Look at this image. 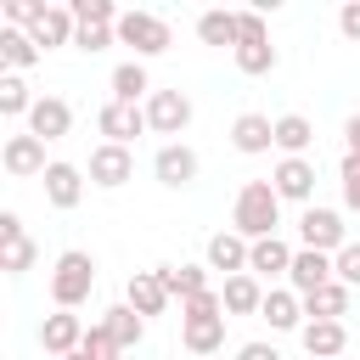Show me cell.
<instances>
[{
  "label": "cell",
  "mask_w": 360,
  "mask_h": 360,
  "mask_svg": "<svg viewBox=\"0 0 360 360\" xmlns=\"http://www.w3.org/2000/svg\"><path fill=\"white\" fill-rule=\"evenodd\" d=\"M338 180H343V208H349V214H360V152H343Z\"/></svg>",
  "instance_id": "cell-34"
},
{
  "label": "cell",
  "mask_w": 360,
  "mask_h": 360,
  "mask_svg": "<svg viewBox=\"0 0 360 360\" xmlns=\"http://www.w3.org/2000/svg\"><path fill=\"white\" fill-rule=\"evenodd\" d=\"M197 39L236 51V11H202V17H197Z\"/></svg>",
  "instance_id": "cell-31"
},
{
  "label": "cell",
  "mask_w": 360,
  "mask_h": 360,
  "mask_svg": "<svg viewBox=\"0 0 360 360\" xmlns=\"http://www.w3.org/2000/svg\"><path fill=\"white\" fill-rule=\"evenodd\" d=\"M112 39H118V28H79V34H73V45H79L84 56H96V51H107Z\"/></svg>",
  "instance_id": "cell-38"
},
{
  "label": "cell",
  "mask_w": 360,
  "mask_h": 360,
  "mask_svg": "<svg viewBox=\"0 0 360 360\" xmlns=\"http://www.w3.org/2000/svg\"><path fill=\"white\" fill-rule=\"evenodd\" d=\"M96 129L112 141V146H129L135 135H146L152 124H146V107H124V101H107L101 112H96Z\"/></svg>",
  "instance_id": "cell-10"
},
{
  "label": "cell",
  "mask_w": 360,
  "mask_h": 360,
  "mask_svg": "<svg viewBox=\"0 0 360 360\" xmlns=\"http://www.w3.org/2000/svg\"><path fill=\"white\" fill-rule=\"evenodd\" d=\"M259 39H270L264 11H236V45H259Z\"/></svg>",
  "instance_id": "cell-36"
},
{
  "label": "cell",
  "mask_w": 360,
  "mask_h": 360,
  "mask_svg": "<svg viewBox=\"0 0 360 360\" xmlns=\"http://www.w3.org/2000/svg\"><path fill=\"white\" fill-rule=\"evenodd\" d=\"M231 56H236V68H242L248 79H259V73H276V45H270V39H259V45H236Z\"/></svg>",
  "instance_id": "cell-33"
},
{
  "label": "cell",
  "mask_w": 360,
  "mask_h": 360,
  "mask_svg": "<svg viewBox=\"0 0 360 360\" xmlns=\"http://www.w3.org/2000/svg\"><path fill=\"white\" fill-rule=\"evenodd\" d=\"M118 360H135V354H118Z\"/></svg>",
  "instance_id": "cell-44"
},
{
  "label": "cell",
  "mask_w": 360,
  "mask_h": 360,
  "mask_svg": "<svg viewBox=\"0 0 360 360\" xmlns=\"http://www.w3.org/2000/svg\"><path fill=\"white\" fill-rule=\"evenodd\" d=\"M236 360H281V354H276V343H242Z\"/></svg>",
  "instance_id": "cell-41"
},
{
  "label": "cell",
  "mask_w": 360,
  "mask_h": 360,
  "mask_svg": "<svg viewBox=\"0 0 360 360\" xmlns=\"http://www.w3.org/2000/svg\"><path fill=\"white\" fill-rule=\"evenodd\" d=\"M298 236H304V248L332 253V259L349 248V225H343V214H338V208H315V202L298 214Z\"/></svg>",
  "instance_id": "cell-4"
},
{
  "label": "cell",
  "mask_w": 360,
  "mask_h": 360,
  "mask_svg": "<svg viewBox=\"0 0 360 360\" xmlns=\"http://www.w3.org/2000/svg\"><path fill=\"white\" fill-rule=\"evenodd\" d=\"M309 141H315V124H309L304 112H281V118H276V152H281V158H304Z\"/></svg>",
  "instance_id": "cell-25"
},
{
  "label": "cell",
  "mask_w": 360,
  "mask_h": 360,
  "mask_svg": "<svg viewBox=\"0 0 360 360\" xmlns=\"http://www.w3.org/2000/svg\"><path fill=\"white\" fill-rule=\"evenodd\" d=\"M34 101H39V96H28L22 73H0V112H6V118H28Z\"/></svg>",
  "instance_id": "cell-32"
},
{
  "label": "cell",
  "mask_w": 360,
  "mask_h": 360,
  "mask_svg": "<svg viewBox=\"0 0 360 360\" xmlns=\"http://www.w3.org/2000/svg\"><path fill=\"white\" fill-rule=\"evenodd\" d=\"M68 129H73V107H68L62 96H39L34 112H28V135H39V141H62Z\"/></svg>",
  "instance_id": "cell-15"
},
{
  "label": "cell",
  "mask_w": 360,
  "mask_h": 360,
  "mask_svg": "<svg viewBox=\"0 0 360 360\" xmlns=\"http://www.w3.org/2000/svg\"><path fill=\"white\" fill-rule=\"evenodd\" d=\"M287 270H292V248H287L281 236L253 242V253H248V276H287Z\"/></svg>",
  "instance_id": "cell-26"
},
{
  "label": "cell",
  "mask_w": 360,
  "mask_h": 360,
  "mask_svg": "<svg viewBox=\"0 0 360 360\" xmlns=\"http://www.w3.org/2000/svg\"><path fill=\"white\" fill-rule=\"evenodd\" d=\"M326 281H338V270H332V253L298 248V253H292V270H287V287H292L298 298H309V292H321Z\"/></svg>",
  "instance_id": "cell-9"
},
{
  "label": "cell",
  "mask_w": 360,
  "mask_h": 360,
  "mask_svg": "<svg viewBox=\"0 0 360 360\" xmlns=\"http://www.w3.org/2000/svg\"><path fill=\"white\" fill-rule=\"evenodd\" d=\"M0 163H6V174H17V180H28V174H45V169H51V163H45V141H39V135H28V129L6 141Z\"/></svg>",
  "instance_id": "cell-13"
},
{
  "label": "cell",
  "mask_w": 360,
  "mask_h": 360,
  "mask_svg": "<svg viewBox=\"0 0 360 360\" xmlns=\"http://www.w3.org/2000/svg\"><path fill=\"white\" fill-rule=\"evenodd\" d=\"M180 315H225V298L208 287V292H197V298H186L180 304Z\"/></svg>",
  "instance_id": "cell-39"
},
{
  "label": "cell",
  "mask_w": 360,
  "mask_h": 360,
  "mask_svg": "<svg viewBox=\"0 0 360 360\" xmlns=\"http://www.w3.org/2000/svg\"><path fill=\"white\" fill-rule=\"evenodd\" d=\"M62 360H90V354H84V349H73V354H62Z\"/></svg>",
  "instance_id": "cell-43"
},
{
  "label": "cell",
  "mask_w": 360,
  "mask_h": 360,
  "mask_svg": "<svg viewBox=\"0 0 360 360\" xmlns=\"http://www.w3.org/2000/svg\"><path fill=\"white\" fill-rule=\"evenodd\" d=\"M270 186H276V197L281 202H315V163L309 158H281L276 163V174H270Z\"/></svg>",
  "instance_id": "cell-8"
},
{
  "label": "cell",
  "mask_w": 360,
  "mask_h": 360,
  "mask_svg": "<svg viewBox=\"0 0 360 360\" xmlns=\"http://www.w3.org/2000/svg\"><path fill=\"white\" fill-rule=\"evenodd\" d=\"M84 332H90V326H84L73 309H56V315H45V321H39V349L62 360V354H73V349L84 343Z\"/></svg>",
  "instance_id": "cell-12"
},
{
  "label": "cell",
  "mask_w": 360,
  "mask_h": 360,
  "mask_svg": "<svg viewBox=\"0 0 360 360\" xmlns=\"http://www.w3.org/2000/svg\"><path fill=\"white\" fill-rule=\"evenodd\" d=\"M276 225H281V197H276V186H270V180H248V186L236 191L231 231L248 236V242H264V236H276Z\"/></svg>",
  "instance_id": "cell-1"
},
{
  "label": "cell",
  "mask_w": 360,
  "mask_h": 360,
  "mask_svg": "<svg viewBox=\"0 0 360 360\" xmlns=\"http://www.w3.org/2000/svg\"><path fill=\"white\" fill-rule=\"evenodd\" d=\"M39 180H45V202L51 208H79V197H84V169L79 163H51Z\"/></svg>",
  "instance_id": "cell-16"
},
{
  "label": "cell",
  "mask_w": 360,
  "mask_h": 360,
  "mask_svg": "<svg viewBox=\"0 0 360 360\" xmlns=\"http://www.w3.org/2000/svg\"><path fill=\"white\" fill-rule=\"evenodd\" d=\"M45 51L34 45V34L28 28H0V68L6 73H22V68H34Z\"/></svg>",
  "instance_id": "cell-23"
},
{
  "label": "cell",
  "mask_w": 360,
  "mask_h": 360,
  "mask_svg": "<svg viewBox=\"0 0 360 360\" xmlns=\"http://www.w3.org/2000/svg\"><path fill=\"white\" fill-rule=\"evenodd\" d=\"M332 270H338V281H343V287H360V242H349V248L332 259Z\"/></svg>",
  "instance_id": "cell-37"
},
{
  "label": "cell",
  "mask_w": 360,
  "mask_h": 360,
  "mask_svg": "<svg viewBox=\"0 0 360 360\" xmlns=\"http://www.w3.org/2000/svg\"><path fill=\"white\" fill-rule=\"evenodd\" d=\"M0 270H6V276L34 270V242H28V231H22V219H17L11 208L0 214Z\"/></svg>",
  "instance_id": "cell-11"
},
{
  "label": "cell",
  "mask_w": 360,
  "mask_h": 360,
  "mask_svg": "<svg viewBox=\"0 0 360 360\" xmlns=\"http://www.w3.org/2000/svg\"><path fill=\"white\" fill-rule=\"evenodd\" d=\"M101 326L112 332V343H118L124 354H135V349H141V338H146V321H141L129 304H112V309L101 315Z\"/></svg>",
  "instance_id": "cell-28"
},
{
  "label": "cell",
  "mask_w": 360,
  "mask_h": 360,
  "mask_svg": "<svg viewBox=\"0 0 360 360\" xmlns=\"http://www.w3.org/2000/svg\"><path fill=\"white\" fill-rule=\"evenodd\" d=\"M79 349H84V354H90V360H118V354H124V349H118V343H112V332H107V326H101V321H96V326H90V332H84V343H79Z\"/></svg>",
  "instance_id": "cell-35"
},
{
  "label": "cell",
  "mask_w": 360,
  "mask_h": 360,
  "mask_svg": "<svg viewBox=\"0 0 360 360\" xmlns=\"http://www.w3.org/2000/svg\"><path fill=\"white\" fill-rule=\"evenodd\" d=\"M276 332H304V298L292 292V287H270L264 292V309H259Z\"/></svg>",
  "instance_id": "cell-21"
},
{
  "label": "cell",
  "mask_w": 360,
  "mask_h": 360,
  "mask_svg": "<svg viewBox=\"0 0 360 360\" xmlns=\"http://www.w3.org/2000/svg\"><path fill=\"white\" fill-rule=\"evenodd\" d=\"M304 315H309V321H343V315H349V287H343V281H326L321 292L304 298Z\"/></svg>",
  "instance_id": "cell-30"
},
{
  "label": "cell",
  "mask_w": 360,
  "mask_h": 360,
  "mask_svg": "<svg viewBox=\"0 0 360 360\" xmlns=\"http://www.w3.org/2000/svg\"><path fill=\"white\" fill-rule=\"evenodd\" d=\"M338 28H343V39H354V45H360V0H349V6L338 11Z\"/></svg>",
  "instance_id": "cell-40"
},
{
  "label": "cell",
  "mask_w": 360,
  "mask_h": 360,
  "mask_svg": "<svg viewBox=\"0 0 360 360\" xmlns=\"http://www.w3.org/2000/svg\"><path fill=\"white\" fill-rule=\"evenodd\" d=\"M146 124H152L158 135H180V129L191 124V96H186V90H152V96H146Z\"/></svg>",
  "instance_id": "cell-7"
},
{
  "label": "cell",
  "mask_w": 360,
  "mask_h": 360,
  "mask_svg": "<svg viewBox=\"0 0 360 360\" xmlns=\"http://www.w3.org/2000/svg\"><path fill=\"white\" fill-rule=\"evenodd\" d=\"M231 146L248 152V158L270 152V146H276V118H264V112H242V118L231 124Z\"/></svg>",
  "instance_id": "cell-20"
},
{
  "label": "cell",
  "mask_w": 360,
  "mask_h": 360,
  "mask_svg": "<svg viewBox=\"0 0 360 360\" xmlns=\"http://www.w3.org/2000/svg\"><path fill=\"white\" fill-rule=\"evenodd\" d=\"M304 354L309 360H343V349H349V332H343V321H304Z\"/></svg>",
  "instance_id": "cell-19"
},
{
  "label": "cell",
  "mask_w": 360,
  "mask_h": 360,
  "mask_svg": "<svg viewBox=\"0 0 360 360\" xmlns=\"http://www.w3.org/2000/svg\"><path fill=\"white\" fill-rule=\"evenodd\" d=\"M248 253H253V242L236 236V231H214V236H208V270L248 276Z\"/></svg>",
  "instance_id": "cell-17"
},
{
  "label": "cell",
  "mask_w": 360,
  "mask_h": 360,
  "mask_svg": "<svg viewBox=\"0 0 360 360\" xmlns=\"http://www.w3.org/2000/svg\"><path fill=\"white\" fill-rule=\"evenodd\" d=\"M180 343L191 354H219L225 349V315H180Z\"/></svg>",
  "instance_id": "cell-18"
},
{
  "label": "cell",
  "mask_w": 360,
  "mask_h": 360,
  "mask_svg": "<svg viewBox=\"0 0 360 360\" xmlns=\"http://www.w3.org/2000/svg\"><path fill=\"white\" fill-rule=\"evenodd\" d=\"M158 281L169 287V298H197V292H208V270L202 264H158Z\"/></svg>",
  "instance_id": "cell-27"
},
{
  "label": "cell",
  "mask_w": 360,
  "mask_h": 360,
  "mask_svg": "<svg viewBox=\"0 0 360 360\" xmlns=\"http://www.w3.org/2000/svg\"><path fill=\"white\" fill-rule=\"evenodd\" d=\"M197 169H202V158H197L186 141H163V146H158V158H152V174H158V186H169V191L191 186V180H197Z\"/></svg>",
  "instance_id": "cell-5"
},
{
  "label": "cell",
  "mask_w": 360,
  "mask_h": 360,
  "mask_svg": "<svg viewBox=\"0 0 360 360\" xmlns=\"http://www.w3.org/2000/svg\"><path fill=\"white\" fill-rule=\"evenodd\" d=\"M219 298H225V315H259V309H264V287H259V276H225Z\"/></svg>",
  "instance_id": "cell-24"
},
{
  "label": "cell",
  "mask_w": 360,
  "mask_h": 360,
  "mask_svg": "<svg viewBox=\"0 0 360 360\" xmlns=\"http://www.w3.org/2000/svg\"><path fill=\"white\" fill-rule=\"evenodd\" d=\"M90 287H96V259L84 248L56 253V264H51V298H56V309H79L90 298Z\"/></svg>",
  "instance_id": "cell-2"
},
{
  "label": "cell",
  "mask_w": 360,
  "mask_h": 360,
  "mask_svg": "<svg viewBox=\"0 0 360 360\" xmlns=\"http://www.w3.org/2000/svg\"><path fill=\"white\" fill-rule=\"evenodd\" d=\"M124 304H129L141 321H152V315H163V309H169V287L158 281V270H135V276H129V287H124Z\"/></svg>",
  "instance_id": "cell-14"
},
{
  "label": "cell",
  "mask_w": 360,
  "mask_h": 360,
  "mask_svg": "<svg viewBox=\"0 0 360 360\" xmlns=\"http://www.w3.org/2000/svg\"><path fill=\"white\" fill-rule=\"evenodd\" d=\"M28 34H34V45H39V51H56V45H73L79 22H73V11H68V6H45V17H39Z\"/></svg>",
  "instance_id": "cell-22"
},
{
  "label": "cell",
  "mask_w": 360,
  "mask_h": 360,
  "mask_svg": "<svg viewBox=\"0 0 360 360\" xmlns=\"http://www.w3.org/2000/svg\"><path fill=\"white\" fill-rule=\"evenodd\" d=\"M169 22L158 17V11H124L118 17V45H129L135 51V62H146V56H163L169 51Z\"/></svg>",
  "instance_id": "cell-3"
},
{
  "label": "cell",
  "mask_w": 360,
  "mask_h": 360,
  "mask_svg": "<svg viewBox=\"0 0 360 360\" xmlns=\"http://www.w3.org/2000/svg\"><path fill=\"white\" fill-rule=\"evenodd\" d=\"M343 146L360 152V112H349V124H343Z\"/></svg>",
  "instance_id": "cell-42"
},
{
  "label": "cell",
  "mask_w": 360,
  "mask_h": 360,
  "mask_svg": "<svg viewBox=\"0 0 360 360\" xmlns=\"http://www.w3.org/2000/svg\"><path fill=\"white\" fill-rule=\"evenodd\" d=\"M90 186H101V191H118L129 174H135V152L129 146H112V141H101L96 152H90Z\"/></svg>",
  "instance_id": "cell-6"
},
{
  "label": "cell",
  "mask_w": 360,
  "mask_h": 360,
  "mask_svg": "<svg viewBox=\"0 0 360 360\" xmlns=\"http://www.w3.org/2000/svg\"><path fill=\"white\" fill-rule=\"evenodd\" d=\"M141 96H152L146 62H118V68H112V101H124V107H141Z\"/></svg>",
  "instance_id": "cell-29"
}]
</instances>
